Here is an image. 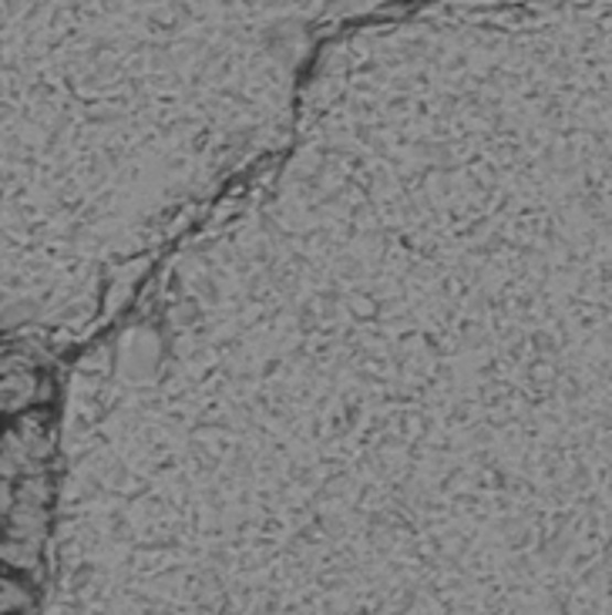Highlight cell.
I'll list each match as a JSON object with an SVG mask.
<instances>
[{
	"label": "cell",
	"instance_id": "6da1fadb",
	"mask_svg": "<svg viewBox=\"0 0 612 615\" xmlns=\"http://www.w3.org/2000/svg\"><path fill=\"white\" fill-rule=\"evenodd\" d=\"M41 380L24 360H4L0 364V414H18L37 400Z\"/></svg>",
	"mask_w": 612,
	"mask_h": 615
}]
</instances>
